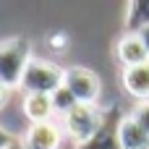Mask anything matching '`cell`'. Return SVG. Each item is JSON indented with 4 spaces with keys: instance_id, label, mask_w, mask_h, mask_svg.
<instances>
[{
    "instance_id": "1",
    "label": "cell",
    "mask_w": 149,
    "mask_h": 149,
    "mask_svg": "<svg viewBox=\"0 0 149 149\" xmlns=\"http://www.w3.org/2000/svg\"><path fill=\"white\" fill-rule=\"evenodd\" d=\"M63 76H65V68H60L58 63L45 58H31L21 76L18 89L24 94H52L55 89L63 86Z\"/></svg>"
},
{
    "instance_id": "2",
    "label": "cell",
    "mask_w": 149,
    "mask_h": 149,
    "mask_svg": "<svg viewBox=\"0 0 149 149\" xmlns=\"http://www.w3.org/2000/svg\"><path fill=\"white\" fill-rule=\"evenodd\" d=\"M31 60V45L24 37H10L0 42V84L8 89H16L21 84V76Z\"/></svg>"
},
{
    "instance_id": "3",
    "label": "cell",
    "mask_w": 149,
    "mask_h": 149,
    "mask_svg": "<svg viewBox=\"0 0 149 149\" xmlns=\"http://www.w3.org/2000/svg\"><path fill=\"white\" fill-rule=\"evenodd\" d=\"M102 113L97 105H76L68 115L60 118V128H63V136H68L76 147L84 144L86 139H92L102 123Z\"/></svg>"
},
{
    "instance_id": "4",
    "label": "cell",
    "mask_w": 149,
    "mask_h": 149,
    "mask_svg": "<svg viewBox=\"0 0 149 149\" xmlns=\"http://www.w3.org/2000/svg\"><path fill=\"white\" fill-rule=\"evenodd\" d=\"M63 86L76 97L79 105H97L100 94H102V81L94 71L84 68V65H71L65 68L63 76Z\"/></svg>"
},
{
    "instance_id": "5",
    "label": "cell",
    "mask_w": 149,
    "mask_h": 149,
    "mask_svg": "<svg viewBox=\"0 0 149 149\" xmlns=\"http://www.w3.org/2000/svg\"><path fill=\"white\" fill-rule=\"evenodd\" d=\"M120 120H123L120 105H110L102 113V123H100L97 134L92 139H86L84 144H79L76 149H120V139H118Z\"/></svg>"
},
{
    "instance_id": "6",
    "label": "cell",
    "mask_w": 149,
    "mask_h": 149,
    "mask_svg": "<svg viewBox=\"0 0 149 149\" xmlns=\"http://www.w3.org/2000/svg\"><path fill=\"white\" fill-rule=\"evenodd\" d=\"M21 144L26 149H60L63 144V128L58 120L47 123H31L26 134L21 136Z\"/></svg>"
},
{
    "instance_id": "7",
    "label": "cell",
    "mask_w": 149,
    "mask_h": 149,
    "mask_svg": "<svg viewBox=\"0 0 149 149\" xmlns=\"http://www.w3.org/2000/svg\"><path fill=\"white\" fill-rule=\"evenodd\" d=\"M120 81H123L126 94H131L139 102H149V60L134 68H123Z\"/></svg>"
},
{
    "instance_id": "8",
    "label": "cell",
    "mask_w": 149,
    "mask_h": 149,
    "mask_svg": "<svg viewBox=\"0 0 149 149\" xmlns=\"http://www.w3.org/2000/svg\"><path fill=\"white\" fill-rule=\"evenodd\" d=\"M115 55L123 68H134V65H141L144 60H149V52L144 50L139 34H126V31L120 34V39L115 45Z\"/></svg>"
},
{
    "instance_id": "9",
    "label": "cell",
    "mask_w": 149,
    "mask_h": 149,
    "mask_svg": "<svg viewBox=\"0 0 149 149\" xmlns=\"http://www.w3.org/2000/svg\"><path fill=\"white\" fill-rule=\"evenodd\" d=\"M21 110H24V118L29 120V126H31V123L55 120V110H52L50 94H24Z\"/></svg>"
},
{
    "instance_id": "10",
    "label": "cell",
    "mask_w": 149,
    "mask_h": 149,
    "mask_svg": "<svg viewBox=\"0 0 149 149\" xmlns=\"http://www.w3.org/2000/svg\"><path fill=\"white\" fill-rule=\"evenodd\" d=\"M118 139H120V149H149V134L131 115H123L120 128H118Z\"/></svg>"
},
{
    "instance_id": "11",
    "label": "cell",
    "mask_w": 149,
    "mask_h": 149,
    "mask_svg": "<svg viewBox=\"0 0 149 149\" xmlns=\"http://www.w3.org/2000/svg\"><path fill=\"white\" fill-rule=\"evenodd\" d=\"M149 26V0H131L126 8V34H139Z\"/></svg>"
},
{
    "instance_id": "12",
    "label": "cell",
    "mask_w": 149,
    "mask_h": 149,
    "mask_svg": "<svg viewBox=\"0 0 149 149\" xmlns=\"http://www.w3.org/2000/svg\"><path fill=\"white\" fill-rule=\"evenodd\" d=\"M50 100H52V110H55V118H63V115H68L79 102H76V97L65 89V86H60V89H55L52 94H50Z\"/></svg>"
},
{
    "instance_id": "13",
    "label": "cell",
    "mask_w": 149,
    "mask_h": 149,
    "mask_svg": "<svg viewBox=\"0 0 149 149\" xmlns=\"http://www.w3.org/2000/svg\"><path fill=\"white\" fill-rule=\"evenodd\" d=\"M128 115H131V118H134V120H136V123L149 134V102H139Z\"/></svg>"
},
{
    "instance_id": "14",
    "label": "cell",
    "mask_w": 149,
    "mask_h": 149,
    "mask_svg": "<svg viewBox=\"0 0 149 149\" xmlns=\"http://www.w3.org/2000/svg\"><path fill=\"white\" fill-rule=\"evenodd\" d=\"M13 141H16V136H13V134H8V131L0 126V149H8Z\"/></svg>"
},
{
    "instance_id": "15",
    "label": "cell",
    "mask_w": 149,
    "mask_h": 149,
    "mask_svg": "<svg viewBox=\"0 0 149 149\" xmlns=\"http://www.w3.org/2000/svg\"><path fill=\"white\" fill-rule=\"evenodd\" d=\"M139 39H141V45H144V50L149 52V26H147V29H141V31H139Z\"/></svg>"
},
{
    "instance_id": "16",
    "label": "cell",
    "mask_w": 149,
    "mask_h": 149,
    "mask_svg": "<svg viewBox=\"0 0 149 149\" xmlns=\"http://www.w3.org/2000/svg\"><path fill=\"white\" fill-rule=\"evenodd\" d=\"M8 94H10V89H8V86H3V84H0V107H3V105H5V102H8Z\"/></svg>"
},
{
    "instance_id": "17",
    "label": "cell",
    "mask_w": 149,
    "mask_h": 149,
    "mask_svg": "<svg viewBox=\"0 0 149 149\" xmlns=\"http://www.w3.org/2000/svg\"><path fill=\"white\" fill-rule=\"evenodd\" d=\"M63 45H65V37L63 34H55L52 37V47H63Z\"/></svg>"
},
{
    "instance_id": "18",
    "label": "cell",
    "mask_w": 149,
    "mask_h": 149,
    "mask_svg": "<svg viewBox=\"0 0 149 149\" xmlns=\"http://www.w3.org/2000/svg\"><path fill=\"white\" fill-rule=\"evenodd\" d=\"M8 149H26V147L21 144V139H16V141H13V144H10V147H8Z\"/></svg>"
}]
</instances>
